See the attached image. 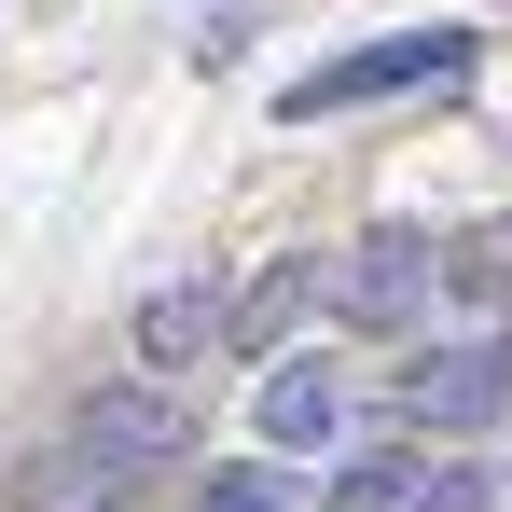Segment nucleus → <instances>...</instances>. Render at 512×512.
Listing matches in <instances>:
<instances>
[{"label": "nucleus", "mask_w": 512, "mask_h": 512, "mask_svg": "<svg viewBox=\"0 0 512 512\" xmlns=\"http://www.w3.org/2000/svg\"><path fill=\"white\" fill-rule=\"evenodd\" d=\"M457 70H471V28H388V42H360V56L291 70L277 111H291V125H319V111H360V97H402V84H457Z\"/></svg>", "instance_id": "nucleus-1"}, {"label": "nucleus", "mask_w": 512, "mask_h": 512, "mask_svg": "<svg viewBox=\"0 0 512 512\" xmlns=\"http://www.w3.org/2000/svg\"><path fill=\"white\" fill-rule=\"evenodd\" d=\"M70 457H84L97 485H125V471H180V457H194V416H180V388H97L84 429H70Z\"/></svg>", "instance_id": "nucleus-2"}, {"label": "nucleus", "mask_w": 512, "mask_h": 512, "mask_svg": "<svg viewBox=\"0 0 512 512\" xmlns=\"http://www.w3.org/2000/svg\"><path fill=\"white\" fill-rule=\"evenodd\" d=\"M429 277H443V250H429L416 222H388V236H360V250H346V277H333V305H346V319H360V333H402V319H416V305H429Z\"/></svg>", "instance_id": "nucleus-3"}, {"label": "nucleus", "mask_w": 512, "mask_h": 512, "mask_svg": "<svg viewBox=\"0 0 512 512\" xmlns=\"http://www.w3.org/2000/svg\"><path fill=\"white\" fill-rule=\"evenodd\" d=\"M402 402H416L429 429H485L512 402V333H485V346H429L416 374H402Z\"/></svg>", "instance_id": "nucleus-4"}, {"label": "nucleus", "mask_w": 512, "mask_h": 512, "mask_svg": "<svg viewBox=\"0 0 512 512\" xmlns=\"http://www.w3.org/2000/svg\"><path fill=\"white\" fill-rule=\"evenodd\" d=\"M250 416H263L277 457H305V443H333V429H346V388L319 374V360H263V402H250Z\"/></svg>", "instance_id": "nucleus-5"}, {"label": "nucleus", "mask_w": 512, "mask_h": 512, "mask_svg": "<svg viewBox=\"0 0 512 512\" xmlns=\"http://www.w3.org/2000/svg\"><path fill=\"white\" fill-rule=\"evenodd\" d=\"M305 291H319V277H305V263H263L250 291H236V305H222V333L250 346V360H277V333H291V319H305Z\"/></svg>", "instance_id": "nucleus-6"}, {"label": "nucleus", "mask_w": 512, "mask_h": 512, "mask_svg": "<svg viewBox=\"0 0 512 512\" xmlns=\"http://www.w3.org/2000/svg\"><path fill=\"white\" fill-rule=\"evenodd\" d=\"M222 333V305H208V291H194V277H180V291H153V305H139V360H153V374H180V360H194V346Z\"/></svg>", "instance_id": "nucleus-7"}, {"label": "nucleus", "mask_w": 512, "mask_h": 512, "mask_svg": "<svg viewBox=\"0 0 512 512\" xmlns=\"http://www.w3.org/2000/svg\"><path fill=\"white\" fill-rule=\"evenodd\" d=\"M416 485H429V471H402V457H360V471L333 485V512H416Z\"/></svg>", "instance_id": "nucleus-8"}, {"label": "nucleus", "mask_w": 512, "mask_h": 512, "mask_svg": "<svg viewBox=\"0 0 512 512\" xmlns=\"http://www.w3.org/2000/svg\"><path fill=\"white\" fill-rule=\"evenodd\" d=\"M194 512H305V499H291V485L250 457V471H208V485H194Z\"/></svg>", "instance_id": "nucleus-9"}, {"label": "nucleus", "mask_w": 512, "mask_h": 512, "mask_svg": "<svg viewBox=\"0 0 512 512\" xmlns=\"http://www.w3.org/2000/svg\"><path fill=\"white\" fill-rule=\"evenodd\" d=\"M443 277H457V291H471V305H499V291H512V236H471V250L443 263Z\"/></svg>", "instance_id": "nucleus-10"}, {"label": "nucleus", "mask_w": 512, "mask_h": 512, "mask_svg": "<svg viewBox=\"0 0 512 512\" xmlns=\"http://www.w3.org/2000/svg\"><path fill=\"white\" fill-rule=\"evenodd\" d=\"M416 512H485V471H429V485H416Z\"/></svg>", "instance_id": "nucleus-11"}]
</instances>
